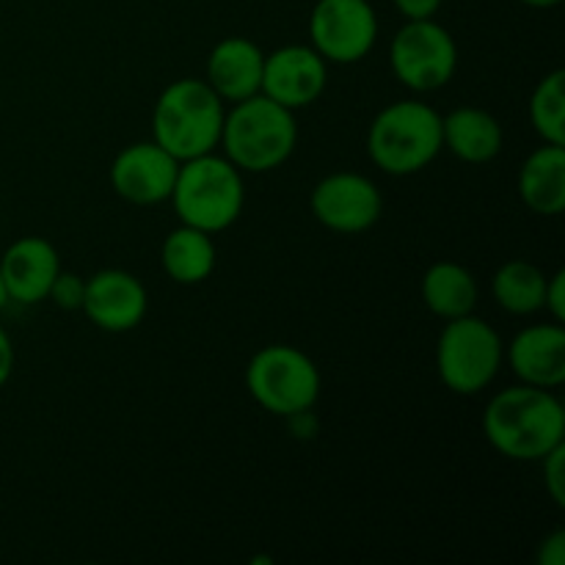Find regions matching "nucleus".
<instances>
[{
	"label": "nucleus",
	"instance_id": "393cba45",
	"mask_svg": "<svg viewBox=\"0 0 565 565\" xmlns=\"http://www.w3.org/2000/svg\"><path fill=\"white\" fill-rule=\"evenodd\" d=\"M544 309L555 323L565 320V270H555L546 276V290H544Z\"/></svg>",
	"mask_w": 565,
	"mask_h": 565
},
{
	"label": "nucleus",
	"instance_id": "dca6fc26",
	"mask_svg": "<svg viewBox=\"0 0 565 565\" xmlns=\"http://www.w3.org/2000/svg\"><path fill=\"white\" fill-rule=\"evenodd\" d=\"M265 53L248 36H226L210 50L204 81L226 105L243 103L263 88Z\"/></svg>",
	"mask_w": 565,
	"mask_h": 565
},
{
	"label": "nucleus",
	"instance_id": "39448f33",
	"mask_svg": "<svg viewBox=\"0 0 565 565\" xmlns=\"http://www.w3.org/2000/svg\"><path fill=\"white\" fill-rule=\"evenodd\" d=\"M445 152L441 114L423 99H397L375 114L367 130V154L390 177H412Z\"/></svg>",
	"mask_w": 565,
	"mask_h": 565
},
{
	"label": "nucleus",
	"instance_id": "c85d7f7f",
	"mask_svg": "<svg viewBox=\"0 0 565 565\" xmlns=\"http://www.w3.org/2000/svg\"><path fill=\"white\" fill-rule=\"evenodd\" d=\"M522 3L530 6V9H555L563 0H522Z\"/></svg>",
	"mask_w": 565,
	"mask_h": 565
},
{
	"label": "nucleus",
	"instance_id": "f3484780",
	"mask_svg": "<svg viewBox=\"0 0 565 565\" xmlns=\"http://www.w3.org/2000/svg\"><path fill=\"white\" fill-rule=\"evenodd\" d=\"M441 143L452 158L483 166L500 158L505 132H502L500 119L494 114L475 108V105H463V108L441 116Z\"/></svg>",
	"mask_w": 565,
	"mask_h": 565
},
{
	"label": "nucleus",
	"instance_id": "4be33fe9",
	"mask_svg": "<svg viewBox=\"0 0 565 565\" xmlns=\"http://www.w3.org/2000/svg\"><path fill=\"white\" fill-rule=\"evenodd\" d=\"M530 125L544 143L565 147V72L555 70L530 94Z\"/></svg>",
	"mask_w": 565,
	"mask_h": 565
},
{
	"label": "nucleus",
	"instance_id": "aec40b11",
	"mask_svg": "<svg viewBox=\"0 0 565 565\" xmlns=\"http://www.w3.org/2000/svg\"><path fill=\"white\" fill-rule=\"evenodd\" d=\"M215 263H218V248H215L213 235L196 230V226L180 224L166 235L163 248H160L163 274L182 287L207 281L213 276Z\"/></svg>",
	"mask_w": 565,
	"mask_h": 565
},
{
	"label": "nucleus",
	"instance_id": "2eb2a0df",
	"mask_svg": "<svg viewBox=\"0 0 565 565\" xmlns=\"http://www.w3.org/2000/svg\"><path fill=\"white\" fill-rule=\"evenodd\" d=\"M505 362L519 384L557 390L565 384V329L563 323H533L516 331L505 345Z\"/></svg>",
	"mask_w": 565,
	"mask_h": 565
},
{
	"label": "nucleus",
	"instance_id": "cd10ccee",
	"mask_svg": "<svg viewBox=\"0 0 565 565\" xmlns=\"http://www.w3.org/2000/svg\"><path fill=\"white\" fill-rule=\"evenodd\" d=\"M14 342H11L9 331L0 326V390L9 384L11 373H14Z\"/></svg>",
	"mask_w": 565,
	"mask_h": 565
},
{
	"label": "nucleus",
	"instance_id": "423d86ee",
	"mask_svg": "<svg viewBox=\"0 0 565 565\" xmlns=\"http://www.w3.org/2000/svg\"><path fill=\"white\" fill-rule=\"evenodd\" d=\"M505 364L500 331L478 315L447 320L436 342V373L452 395L472 397L489 390Z\"/></svg>",
	"mask_w": 565,
	"mask_h": 565
},
{
	"label": "nucleus",
	"instance_id": "20e7f679",
	"mask_svg": "<svg viewBox=\"0 0 565 565\" xmlns=\"http://www.w3.org/2000/svg\"><path fill=\"white\" fill-rule=\"evenodd\" d=\"M169 202L180 224L218 235L230 230L246 207L243 171L218 152L182 160Z\"/></svg>",
	"mask_w": 565,
	"mask_h": 565
},
{
	"label": "nucleus",
	"instance_id": "6e6552de",
	"mask_svg": "<svg viewBox=\"0 0 565 565\" xmlns=\"http://www.w3.org/2000/svg\"><path fill=\"white\" fill-rule=\"evenodd\" d=\"M390 66L408 92H439L458 72V44L436 17L406 20L390 44Z\"/></svg>",
	"mask_w": 565,
	"mask_h": 565
},
{
	"label": "nucleus",
	"instance_id": "c756f323",
	"mask_svg": "<svg viewBox=\"0 0 565 565\" xmlns=\"http://www.w3.org/2000/svg\"><path fill=\"white\" fill-rule=\"evenodd\" d=\"M9 307V296H6V287H3V276H0V312Z\"/></svg>",
	"mask_w": 565,
	"mask_h": 565
},
{
	"label": "nucleus",
	"instance_id": "1a4fd4ad",
	"mask_svg": "<svg viewBox=\"0 0 565 565\" xmlns=\"http://www.w3.org/2000/svg\"><path fill=\"white\" fill-rule=\"evenodd\" d=\"M381 22L370 0H318L309 14V44L326 64H359L379 44Z\"/></svg>",
	"mask_w": 565,
	"mask_h": 565
},
{
	"label": "nucleus",
	"instance_id": "f8f14e48",
	"mask_svg": "<svg viewBox=\"0 0 565 565\" xmlns=\"http://www.w3.org/2000/svg\"><path fill=\"white\" fill-rule=\"evenodd\" d=\"M180 160L154 141H136L121 149L110 163V188L136 207L169 202Z\"/></svg>",
	"mask_w": 565,
	"mask_h": 565
},
{
	"label": "nucleus",
	"instance_id": "f03ea898",
	"mask_svg": "<svg viewBox=\"0 0 565 565\" xmlns=\"http://www.w3.org/2000/svg\"><path fill=\"white\" fill-rule=\"evenodd\" d=\"M218 147L243 174H268L281 169L298 147L296 110L274 103L265 94L230 105Z\"/></svg>",
	"mask_w": 565,
	"mask_h": 565
},
{
	"label": "nucleus",
	"instance_id": "bb28decb",
	"mask_svg": "<svg viewBox=\"0 0 565 565\" xmlns=\"http://www.w3.org/2000/svg\"><path fill=\"white\" fill-rule=\"evenodd\" d=\"M539 563L541 565H563L565 563V533L563 530H555L550 539L541 541Z\"/></svg>",
	"mask_w": 565,
	"mask_h": 565
},
{
	"label": "nucleus",
	"instance_id": "b1692460",
	"mask_svg": "<svg viewBox=\"0 0 565 565\" xmlns=\"http://www.w3.org/2000/svg\"><path fill=\"white\" fill-rule=\"evenodd\" d=\"M544 467V489L557 508H565V441L541 458Z\"/></svg>",
	"mask_w": 565,
	"mask_h": 565
},
{
	"label": "nucleus",
	"instance_id": "a211bd4d",
	"mask_svg": "<svg viewBox=\"0 0 565 565\" xmlns=\"http://www.w3.org/2000/svg\"><path fill=\"white\" fill-rule=\"evenodd\" d=\"M519 196L524 207L544 218H557L565 210V147L544 143L519 169Z\"/></svg>",
	"mask_w": 565,
	"mask_h": 565
},
{
	"label": "nucleus",
	"instance_id": "a878e982",
	"mask_svg": "<svg viewBox=\"0 0 565 565\" xmlns=\"http://www.w3.org/2000/svg\"><path fill=\"white\" fill-rule=\"evenodd\" d=\"M403 20H434L445 0H392Z\"/></svg>",
	"mask_w": 565,
	"mask_h": 565
},
{
	"label": "nucleus",
	"instance_id": "7ed1b4c3",
	"mask_svg": "<svg viewBox=\"0 0 565 565\" xmlns=\"http://www.w3.org/2000/svg\"><path fill=\"white\" fill-rule=\"evenodd\" d=\"M224 116L226 103L204 77H180L154 99L152 141L174 154L180 163L215 152Z\"/></svg>",
	"mask_w": 565,
	"mask_h": 565
},
{
	"label": "nucleus",
	"instance_id": "5701e85b",
	"mask_svg": "<svg viewBox=\"0 0 565 565\" xmlns=\"http://www.w3.org/2000/svg\"><path fill=\"white\" fill-rule=\"evenodd\" d=\"M83 292H86V279L70 274V270H61L50 287L47 301H53L58 309H66V312H75L83 307Z\"/></svg>",
	"mask_w": 565,
	"mask_h": 565
},
{
	"label": "nucleus",
	"instance_id": "f257e3e1",
	"mask_svg": "<svg viewBox=\"0 0 565 565\" xmlns=\"http://www.w3.org/2000/svg\"><path fill=\"white\" fill-rule=\"evenodd\" d=\"M483 434L500 456L539 463L565 441V406L555 390L508 386L486 403Z\"/></svg>",
	"mask_w": 565,
	"mask_h": 565
},
{
	"label": "nucleus",
	"instance_id": "4468645a",
	"mask_svg": "<svg viewBox=\"0 0 565 565\" xmlns=\"http://www.w3.org/2000/svg\"><path fill=\"white\" fill-rule=\"evenodd\" d=\"M58 248L39 235L17 237L0 257V276H3L9 303L36 307L47 301L50 287L61 274Z\"/></svg>",
	"mask_w": 565,
	"mask_h": 565
},
{
	"label": "nucleus",
	"instance_id": "412c9836",
	"mask_svg": "<svg viewBox=\"0 0 565 565\" xmlns=\"http://www.w3.org/2000/svg\"><path fill=\"white\" fill-rule=\"evenodd\" d=\"M544 290L546 274L527 259H511L491 279V296H494L497 307L516 318H530V315L541 312Z\"/></svg>",
	"mask_w": 565,
	"mask_h": 565
},
{
	"label": "nucleus",
	"instance_id": "ddd939ff",
	"mask_svg": "<svg viewBox=\"0 0 565 565\" xmlns=\"http://www.w3.org/2000/svg\"><path fill=\"white\" fill-rule=\"evenodd\" d=\"M81 312L88 323L108 334L138 329L149 312V292L136 274L121 268L97 270L86 279Z\"/></svg>",
	"mask_w": 565,
	"mask_h": 565
},
{
	"label": "nucleus",
	"instance_id": "0eeeda50",
	"mask_svg": "<svg viewBox=\"0 0 565 565\" xmlns=\"http://www.w3.org/2000/svg\"><path fill=\"white\" fill-rule=\"evenodd\" d=\"M246 390L265 412L290 419L296 414L312 412L323 381L318 364L301 348L274 342L248 359Z\"/></svg>",
	"mask_w": 565,
	"mask_h": 565
},
{
	"label": "nucleus",
	"instance_id": "6ab92c4d",
	"mask_svg": "<svg viewBox=\"0 0 565 565\" xmlns=\"http://www.w3.org/2000/svg\"><path fill=\"white\" fill-rule=\"evenodd\" d=\"M419 296H423L425 309L430 315H436L441 320H456L475 312L480 287L472 270L463 268L461 263L441 259V263H434L425 270Z\"/></svg>",
	"mask_w": 565,
	"mask_h": 565
},
{
	"label": "nucleus",
	"instance_id": "9b49d317",
	"mask_svg": "<svg viewBox=\"0 0 565 565\" xmlns=\"http://www.w3.org/2000/svg\"><path fill=\"white\" fill-rule=\"evenodd\" d=\"M329 83V64L312 44H285L274 53H265L263 88L274 103L290 110L309 108L318 103Z\"/></svg>",
	"mask_w": 565,
	"mask_h": 565
},
{
	"label": "nucleus",
	"instance_id": "9d476101",
	"mask_svg": "<svg viewBox=\"0 0 565 565\" xmlns=\"http://www.w3.org/2000/svg\"><path fill=\"white\" fill-rule=\"evenodd\" d=\"M309 210L329 232L362 235L381 221L384 196L370 177L356 171H334L312 188Z\"/></svg>",
	"mask_w": 565,
	"mask_h": 565
}]
</instances>
